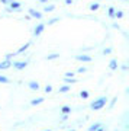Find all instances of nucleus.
<instances>
[{
  "label": "nucleus",
  "instance_id": "nucleus-1",
  "mask_svg": "<svg viewBox=\"0 0 129 131\" xmlns=\"http://www.w3.org/2000/svg\"><path fill=\"white\" fill-rule=\"evenodd\" d=\"M106 103H107V98L106 96H100V98L94 99L90 103V109H93V111H100V109H103V108L106 106Z\"/></svg>",
  "mask_w": 129,
  "mask_h": 131
},
{
  "label": "nucleus",
  "instance_id": "nucleus-2",
  "mask_svg": "<svg viewBox=\"0 0 129 131\" xmlns=\"http://www.w3.org/2000/svg\"><path fill=\"white\" fill-rule=\"evenodd\" d=\"M28 61L26 60H18V61H12V67L16 69V70H25L28 67Z\"/></svg>",
  "mask_w": 129,
  "mask_h": 131
},
{
  "label": "nucleus",
  "instance_id": "nucleus-3",
  "mask_svg": "<svg viewBox=\"0 0 129 131\" xmlns=\"http://www.w3.org/2000/svg\"><path fill=\"white\" fill-rule=\"evenodd\" d=\"M20 7H22V3L20 2H18V0H12L9 3V12H13V10H20Z\"/></svg>",
  "mask_w": 129,
  "mask_h": 131
},
{
  "label": "nucleus",
  "instance_id": "nucleus-4",
  "mask_svg": "<svg viewBox=\"0 0 129 131\" xmlns=\"http://www.w3.org/2000/svg\"><path fill=\"white\" fill-rule=\"evenodd\" d=\"M75 60L80 61V63H90L92 57L87 56V54H79V56H75Z\"/></svg>",
  "mask_w": 129,
  "mask_h": 131
},
{
  "label": "nucleus",
  "instance_id": "nucleus-5",
  "mask_svg": "<svg viewBox=\"0 0 129 131\" xmlns=\"http://www.w3.org/2000/svg\"><path fill=\"white\" fill-rule=\"evenodd\" d=\"M44 31H45V25L39 24V25H36V26H35V29H33V35H35V37H39Z\"/></svg>",
  "mask_w": 129,
  "mask_h": 131
},
{
  "label": "nucleus",
  "instance_id": "nucleus-6",
  "mask_svg": "<svg viewBox=\"0 0 129 131\" xmlns=\"http://www.w3.org/2000/svg\"><path fill=\"white\" fill-rule=\"evenodd\" d=\"M12 67V60H3L2 63H0V70H7V69H10Z\"/></svg>",
  "mask_w": 129,
  "mask_h": 131
},
{
  "label": "nucleus",
  "instance_id": "nucleus-7",
  "mask_svg": "<svg viewBox=\"0 0 129 131\" xmlns=\"http://www.w3.org/2000/svg\"><path fill=\"white\" fill-rule=\"evenodd\" d=\"M29 15H31V18H35V19H42V12H39V10L29 9Z\"/></svg>",
  "mask_w": 129,
  "mask_h": 131
},
{
  "label": "nucleus",
  "instance_id": "nucleus-8",
  "mask_svg": "<svg viewBox=\"0 0 129 131\" xmlns=\"http://www.w3.org/2000/svg\"><path fill=\"white\" fill-rule=\"evenodd\" d=\"M29 47H31V42H26L25 45H22V47H20V48L18 50V51L15 52V56H18V54H23V52L26 51V50H28Z\"/></svg>",
  "mask_w": 129,
  "mask_h": 131
},
{
  "label": "nucleus",
  "instance_id": "nucleus-9",
  "mask_svg": "<svg viewBox=\"0 0 129 131\" xmlns=\"http://www.w3.org/2000/svg\"><path fill=\"white\" fill-rule=\"evenodd\" d=\"M28 88L31 90H39V83L35 82V80H32V82H29L28 83Z\"/></svg>",
  "mask_w": 129,
  "mask_h": 131
},
{
  "label": "nucleus",
  "instance_id": "nucleus-10",
  "mask_svg": "<svg viewBox=\"0 0 129 131\" xmlns=\"http://www.w3.org/2000/svg\"><path fill=\"white\" fill-rule=\"evenodd\" d=\"M44 101H45V98H35V99L31 101V105H32V106H36V105H41Z\"/></svg>",
  "mask_w": 129,
  "mask_h": 131
},
{
  "label": "nucleus",
  "instance_id": "nucleus-11",
  "mask_svg": "<svg viewBox=\"0 0 129 131\" xmlns=\"http://www.w3.org/2000/svg\"><path fill=\"white\" fill-rule=\"evenodd\" d=\"M71 90V84H62L60 88V93H67Z\"/></svg>",
  "mask_w": 129,
  "mask_h": 131
},
{
  "label": "nucleus",
  "instance_id": "nucleus-12",
  "mask_svg": "<svg viewBox=\"0 0 129 131\" xmlns=\"http://www.w3.org/2000/svg\"><path fill=\"white\" fill-rule=\"evenodd\" d=\"M109 69H110V70H118V60L109 61Z\"/></svg>",
  "mask_w": 129,
  "mask_h": 131
},
{
  "label": "nucleus",
  "instance_id": "nucleus-13",
  "mask_svg": "<svg viewBox=\"0 0 129 131\" xmlns=\"http://www.w3.org/2000/svg\"><path fill=\"white\" fill-rule=\"evenodd\" d=\"M64 82H65V84H74V83H77V79L75 77H64Z\"/></svg>",
  "mask_w": 129,
  "mask_h": 131
},
{
  "label": "nucleus",
  "instance_id": "nucleus-14",
  "mask_svg": "<svg viewBox=\"0 0 129 131\" xmlns=\"http://www.w3.org/2000/svg\"><path fill=\"white\" fill-rule=\"evenodd\" d=\"M100 125H101V122H94V124H92V125L87 128V131H96Z\"/></svg>",
  "mask_w": 129,
  "mask_h": 131
},
{
  "label": "nucleus",
  "instance_id": "nucleus-15",
  "mask_svg": "<svg viewBox=\"0 0 129 131\" xmlns=\"http://www.w3.org/2000/svg\"><path fill=\"white\" fill-rule=\"evenodd\" d=\"M115 12H116V9L113 6H110V7L107 9V16H109V18H115Z\"/></svg>",
  "mask_w": 129,
  "mask_h": 131
},
{
  "label": "nucleus",
  "instance_id": "nucleus-16",
  "mask_svg": "<svg viewBox=\"0 0 129 131\" xmlns=\"http://www.w3.org/2000/svg\"><path fill=\"white\" fill-rule=\"evenodd\" d=\"M54 10H55V6H54V5H46L45 7H44V12H46V13L54 12Z\"/></svg>",
  "mask_w": 129,
  "mask_h": 131
},
{
  "label": "nucleus",
  "instance_id": "nucleus-17",
  "mask_svg": "<svg viewBox=\"0 0 129 131\" xmlns=\"http://www.w3.org/2000/svg\"><path fill=\"white\" fill-rule=\"evenodd\" d=\"M61 112H62V114H71V106L64 105V106L61 108Z\"/></svg>",
  "mask_w": 129,
  "mask_h": 131
},
{
  "label": "nucleus",
  "instance_id": "nucleus-18",
  "mask_svg": "<svg viewBox=\"0 0 129 131\" xmlns=\"http://www.w3.org/2000/svg\"><path fill=\"white\" fill-rule=\"evenodd\" d=\"M10 80H9V77H6L5 74H0V83L2 84H6V83H9Z\"/></svg>",
  "mask_w": 129,
  "mask_h": 131
},
{
  "label": "nucleus",
  "instance_id": "nucleus-19",
  "mask_svg": "<svg viewBox=\"0 0 129 131\" xmlns=\"http://www.w3.org/2000/svg\"><path fill=\"white\" fill-rule=\"evenodd\" d=\"M88 96H90V93H88L87 90H81V92H80V98L81 99H87Z\"/></svg>",
  "mask_w": 129,
  "mask_h": 131
},
{
  "label": "nucleus",
  "instance_id": "nucleus-20",
  "mask_svg": "<svg viewBox=\"0 0 129 131\" xmlns=\"http://www.w3.org/2000/svg\"><path fill=\"white\" fill-rule=\"evenodd\" d=\"M123 10H116V12H115V18L116 19H122V18H123Z\"/></svg>",
  "mask_w": 129,
  "mask_h": 131
},
{
  "label": "nucleus",
  "instance_id": "nucleus-21",
  "mask_svg": "<svg viewBox=\"0 0 129 131\" xmlns=\"http://www.w3.org/2000/svg\"><path fill=\"white\" fill-rule=\"evenodd\" d=\"M58 57H60V54H58V52H54V54L46 56V60H55V58H58Z\"/></svg>",
  "mask_w": 129,
  "mask_h": 131
},
{
  "label": "nucleus",
  "instance_id": "nucleus-22",
  "mask_svg": "<svg viewBox=\"0 0 129 131\" xmlns=\"http://www.w3.org/2000/svg\"><path fill=\"white\" fill-rule=\"evenodd\" d=\"M99 7H100V5H99L97 2H94V3H92V5H90V10H93V12H94V10H97Z\"/></svg>",
  "mask_w": 129,
  "mask_h": 131
},
{
  "label": "nucleus",
  "instance_id": "nucleus-23",
  "mask_svg": "<svg viewBox=\"0 0 129 131\" xmlns=\"http://www.w3.org/2000/svg\"><path fill=\"white\" fill-rule=\"evenodd\" d=\"M112 51H113V50H112L110 47H107V48H105V50L101 51V54H103V56H109V54H110Z\"/></svg>",
  "mask_w": 129,
  "mask_h": 131
},
{
  "label": "nucleus",
  "instance_id": "nucleus-24",
  "mask_svg": "<svg viewBox=\"0 0 129 131\" xmlns=\"http://www.w3.org/2000/svg\"><path fill=\"white\" fill-rule=\"evenodd\" d=\"M58 20H60V18H54V19H49V20H48V25H54V24H57Z\"/></svg>",
  "mask_w": 129,
  "mask_h": 131
},
{
  "label": "nucleus",
  "instance_id": "nucleus-25",
  "mask_svg": "<svg viewBox=\"0 0 129 131\" xmlns=\"http://www.w3.org/2000/svg\"><path fill=\"white\" fill-rule=\"evenodd\" d=\"M74 76H75L74 71H67V73L64 74V77H74Z\"/></svg>",
  "mask_w": 129,
  "mask_h": 131
},
{
  "label": "nucleus",
  "instance_id": "nucleus-26",
  "mask_svg": "<svg viewBox=\"0 0 129 131\" xmlns=\"http://www.w3.org/2000/svg\"><path fill=\"white\" fill-rule=\"evenodd\" d=\"M87 71V67H79L77 69V73H86Z\"/></svg>",
  "mask_w": 129,
  "mask_h": 131
},
{
  "label": "nucleus",
  "instance_id": "nucleus-27",
  "mask_svg": "<svg viewBox=\"0 0 129 131\" xmlns=\"http://www.w3.org/2000/svg\"><path fill=\"white\" fill-rule=\"evenodd\" d=\"M46 92V93H51V92H52V86H51V84H48V86H45V89H44Z\"/></svg>",
  "mask_w": 129,
  "mask_h": 131
},
{
  "label": "nucleus",
  "instance_id": "nucleus-28",
  "mask_svg": "<svg viewBox=\"0 0 129 131\" xmlns=\"http://www.w3.org/2000/svg\"><path fill=\"white\" fill-rule=\"evenodd\" d=\"M116 102H118V98H113V101L110 102V108H113V106H115V103H116Z\"/></svg>",
  "mask_w": 129,
  "mask_h": 131
},
{
  "label": "nucleus",
  "instance_id": "nucleus-29",
  "mask_svg": "<svg viewBox=\"0 0 129 131\" xmlns=\"http://www.w3.org/2000/svg\"><path fill=\"white\" fill-rule=\"evenodd\" d=\"M0 2H2V5H9L12 0H0Z\"/></svg>",
  "mask_w": 129,
  "mask_h": 131
},
{
  "label": "nucleus",
  "instance_id": "nucleus-30",
  "mask_svg": "<svg viewBox=\"0 0 129 131\" xmlns=\"http://www.w3.org/2000/svg\"><path fill=\"white\" fill-rule=\"evenodd\" d=\"M68 119V114H62V121H67Z\"/></svg>",
  "mask_w": 129,
  "mask_h": 131
},
{
  "label": "nucleus",
  "instance_id": "nucleus-31",
  "mask_svg": "<svg viewBox=\"0 0 129 131\" xmlns=\"http://www.w3.org/2000/svg\"><path fill=\"white\" fill-rule=\"evenodd\" d=\"M96 131H105V127H103V125H100V127H99V128H97Z\"/></svg>",
  "mask_w": 129,
  "mask_h": 131
},
{
  "label": "nucleus",
  "instance_id": "nucleus-32",
  "mask_svg": "<svg viewBox=\"0 0 129 131\" xmlns=\"http://www.w3.org/2000/svg\"><path fill=\"white\" fill-rule=\"evenodd\" d=\"M65 5H73V0H65Z\"/></svg>",
  "mask_w": 129,
  "mask_h": 131
},
{
  "label": "nucleus",
  "instance_id": "nucleus-33",
  "mask_svg": "<svg viewBox=\"0 0 129 131\" xmlns=\"http://www.w3.org/2000/svg\"><path fill=\"white\" fill-rule=\"evenodd\" d=\"M48 0H39V3H46Z\"/></svg>",
  "mask_w": 129,
  "mask_h": 131
},
{
  "label": "nucleus",
  "instance_id": "nucleus-34",
  "mask_svg": "<svg viewBox=\"0 0 129 131\" xmlns=\"http://www.w3.org/2000/svg\"><path fill=\"white\" fill-rule=\"evenodd\" d=\"M44 131H51V130H44Z\"/></svg>",
  "mask_w": 129,
  "mask_h": 131
},
{
  "label": "nucleus",
  "instance_id": "nucleus-35",
  "mask_svg": "<svg viewBox=\"0 0 129 131\" xmlns=\"http://www.w3.org/2000/svg\"><path fill=\"white\" fill-rule=\"evenodd\" d=\"M122 2H128V0H122Z\"/></svg>",
  "mask_w": 129,
  "mask_h": 131
},
{
  "label": "nucleus",
  "instance_id": "nucleus-36",
  "mask_svg": "<svg viewBox=\"0 0 129 131\" xmlns=\"http://www.w3.org/2000/svg\"><path fill=\"white\" fill-rule=\"evenodd\" d=\"M70 131H75V130H70Z\"/></svg>",
  "mask_w": 129,
  "mask_h": 131
}]
</instances>
